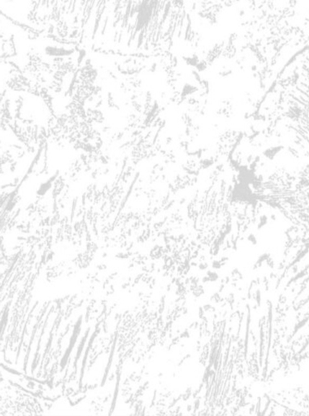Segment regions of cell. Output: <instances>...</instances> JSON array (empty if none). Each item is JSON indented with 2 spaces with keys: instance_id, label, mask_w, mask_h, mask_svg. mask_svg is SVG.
<instances>
[{
  "instance_id": "obj_1",
  "label": "cell",
  "mask_w": 309,
  "mask_h": 416,
  "mask_svg": "<svg viewBox=\"0 0 309 416\" xmlns=\"http://www.w3.org/2000/svg\"><path fill=\"white\" fill-rule=\"evenodd\" d=\"M1 14L86 51L185 57L196 42L189 0H1Z\"/></svg>"
}]
</instances>
